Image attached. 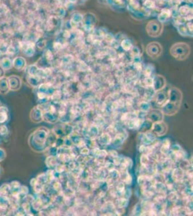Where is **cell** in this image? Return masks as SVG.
<instances>
[{"mask_svg":"<svg viewBox=\"0 0 193 216\" xmlns=\"http://www.w3.org/2000/svg\"><path fill=\"white\" fill-rule=\"evenodd\" d=\"M112 141V138L108 133L103 134L99 138V141L102 145H108Z\"/></svg>","mask_w":193,"mask_h":216,"instance_id":"cell-20","label":"cell"},{"mask_svg":"<svg viewBox=\"0 0 193 216\" xmlns=\"http://www.w3.org/2000/svg\"><path fill=\"white\" fill-rule=\"evenodd\" d=\"M21 207L25 213H30V209H31V205L30 203L25 201L23 204L21 205Z\"/></svg>","mask_w":193,"mask_h":216,"instance_id":"cell-26","label":"cell"},{"mask_svg":"<svg viewBox=\"0 0 193 216\" xmlns=\"http://www.w3.org/2000/svg\"><path fill=\"white\" fill-rule=\"evenodd\" d=\"M125 140V137L123 136V133H119L114 138V143L115 145H120L122 142H123V141Z\"/></svg>","mask_w":193,"mask_h":216,"instance_id":"cell-22","label":"cell"},{"mask_svg":"<svg viewBox=\"0 0 193 216\" xmlns=\"http://www.w3.org/2000/svg\"><path fill=\"white\" fill-rule=\"evenodd\" d=\"M49 131L45 127H41L36 130L29 138V144L33 151L41 152L46 148L47 138Z\"/></svg>","mask_w":193,"mask_h":216,"instance_id":"cell-1","label":"cell"},{"mask_svg":"<svg viewBox=\"0 0 193 216\" xmlns=\"http://www.w3.org/2000/svg\"><path fill=\"white\" fill-rule=\"evenodd\" d=\"M81 153L83 155H87L89 153V149H87V148H84V149H81Z\"/></svg>","mask_w":193,"mask_h":216,"instance_id":"cell-33","label":"cell"},{"mask_svg":"<svg viewBox=\"0 0 193 216\" xmlns=\"http://www.w3.org/2000/svg\"><path fill=\"white\" fill-rule=\"evenodd\" d=\"M182 100V93L179 89L172 88L168 92V101L172 103L176 104L181 106Z\"/></svg>","mask_w":193,"mask_h":216,"instance_id":"cell-5","label":"cell"},{"mask_svg":"<svg viewBox=\"0 0 193 216\" xmlns=\"http://www.w3.org/2000/svg\"><path fill=\"white\" fill-rule=\"evenodd\" d=\"M117 189H118V191H123V189H124V184L123 182L119 183L118 185L117 186Z\"/></svg>","mask_w":193,"mask_h":216,"instance_id":"cell-31","label":"cell"},{"mask_svg":"<svg viewBox=\"0 0 193 216\" xmlns=\"http://www.w3.org/2000/svg\"><path fill=\"white\" fill-rule=\"evenodd\" d=\"M4 75H5V71H4L2 68L0 67V78L5 77Z\"/></svg>","mask_w":193,"mask_h":216,"instance_id":"cell-34","label":"cell"},{"mask_svg":"<svg viewBox=\"0 0 193 216\" xmlns=\"http://www.w3.org/2000/svg\"><path fill=\"white\" fill-rule=\"evenodd\" d=\"M8 133V128L6 125H5L1 124L0 125V135L4 136V135H7Z\"/></svg>","mask_w":193,"mask_h":216,"instance_id":"cell-27","label":"cell"},{"mask_svg":"<svg viewBox=\"0 0 193 216\" xmlns=\"http://www.w3.org/2000/svg\"><path fill=\"white\" fill-rule=\"evenodd\" d=\"M170 53L177 60L184 61L190 56V48L185 43H177L171 47Z\"/></svg>","mask_w":193,"mask_h":216,"instance_id":"cell-2","label":"cell"},{"mask_svg":"<svg viewBox=\"0 0 193 216\" xmlns=\"http://www.w3.org/2000/svg\"></svg>","mask_w":193,"mask_h":216,"instance_id":"cell-35","label":"cell"},{"mask_svg":"<svg viewBox=\"0 0 193 216\" xmlns=\"http://www.w3.org/2000/svg\"><path fill=\"white\" fill-rule=\"evenodd\" d=\"M7 153L3 149H0V162L3 161L6 159Z\"/></svg>","mask_w":193,"mask_h":216,"instance_id":"cell-29","label":"cell"},{"mask_svg":"<svg viewBox=\"0 0 193 216\" xmlns=\"http://www.w3.org/2000/svg\"><path fill=\"white\" fill-rule=\"evenodd\" d=\"M183 176H184V172H183L182 169H176L175 170H174V180H175V181H180L182 178H183Z\"/></svg>","mask_w":193,"mask_h":216,"instance_id":"cell-21","label":"cell"},{"mask_svg":"<svg viewBox=\"0 0 193 216\" xmlns=\"http://www.w3.org/2000/svg\"><path fill=\"white\" fill-rule=\"evenodd\" d=\"M26 61L23 57H16L12 60V67L17 71H22L25 68Z\"/></svg>","mask_w":193,"mask_h":216,"instance_id":"cell-12","label":"cell"},{"mask_svg":"<svg viewBox=\"0 0 193 216\" xmlns=\"http://www.w3.org/2000/svg\"><path fill=\"white\" fill-rule=\"evenodd\" d=\"M9 83H8L7 77H3L0 78V94L6 95L9 92Z\"/></svg>","mask_w":193,"mask_h":216,"instance_id":"cell-14","label":"cell"},{"mask_svg":"<svg viewBox=\"0 0 193 216\" xmlns=\"http://www.w3.org/2000/svg\"><path fill=\"white\" fill-rule=\"evenodd\" d=\"M140 108H141V110L143 112H146L148 113V111L151 109V106H150L149 104L147 102H143L140 104Z\"/></svg>","mask_w":193,"mask_h":216,"instance_id":"cell-24","label":"cell"},{"mask_svg":"<svg viewBox=\"0 0 193 216\" xmlns=\"http://www.w3.org/2000/svg\"><path fill=\"white\" fill-rule=\"evenodd\" d=\"M56 158L53 156H49L45 159V164L48 168H53L57 165Z\"/></svg>","mask_w":193,"mask_h":216,"instance_id":"cell-19","label":"cell"},{"mask_svg":"<svg viewBox=\"0 0 193 216\" xmlns=\"http://www.w3.org/2000/svg\"><path fill=\"white\" fill-rule=\"evenodd\" d=\"M10 206L8 196L0 195V210H7Z\"/></svg>","mask_w":193,"mask_h":216,"instance_id":"cell-17","label":"cell"},{"mask_svg":"<svg viewBox=\"0 0 193 216\" xmlns=\"http://www.w3.org/2000/svg\"><path fill=\"white\" fill-rule=\"evenodd\" d=\"M146 53L153 59H158L162 53V47L159 43L151 42L146 46Z\"/></svg>","mask_w":193,"mask_h":216,"instance_id":"cell-4","label":"cell"},{"mask_svg":"<svg viewBox=\"0 0 193 216\" xmlns=\"http://www.w3.org/2000/svg\"><path fill=\"white\" fill-rule=\"evenodd\" d=\"M155 100H156V105L162 107V105H164L168 101V93L162 92V90L156 92V96H155Z\"/></svg>","mask_w":193,"mask_h":216,"instance_id":"cell-13","label":"cell"},{"mask_svg":"<svg viewBox=\"0 0 193 216\" xmlns=\"http://www.w3.org/2000/svg\"><path fill=\"white\" fill-rule=\"evenodd\" d=\"M129 180H130V182H132V177H131V176L130 175V174H127V177H126V181H125V182H126V184H127V185H130L131 183L129 182Z\"/></svg>","mask_w":193,"mask_h":216,"instance_id":"cell-30","label":"cell"},{"mask_svg":"<svg viewBox=\"0 0 193 216\" xmlns=\"http://www.w3.org/2000/svg\"><path fill=\"white\" fill-rule=\"evenodd\" d=\"M30 120L34 123H41L43 120V112L39 105L34 107L30 113Z\"/></svg>","mask_w":193,"mask_h":216,"instance_id":"cell-9","label":"cell"},{"mask_svg":"<svg viewBox=\"0 0 193 216\" xmlns=\"http://www.w3.org/2000/svg\"><path fill=\"white\" fill-rule=\"evenodd\" d=\"M117 205L120 208H125L126 206L128 204V201L127 199H125V198H121V199H119L118 200V202L116 203Z\"/></svg>","mask_w":193,"mask_h":216,"instance_id":"cell-23","label":"cell"},{"mask_svg":"<svg viewBox=\"0 0 193 216\" xmlns=\"http://www.w3.org/2000/svg\"><path fill=\"white\" fill-rule=\"evenodd\" d=\"M169 146H170V142H169V140H164V141L163 142L162 147V151L164 153H166L169 151Z\"/></svg>","mask_w":193,"mask_h":216,"instance_id":"cell-25","label":"cell"},{"mask_svg":"<svg viewBox=\"0 0 193 216\" xmlns=\"http://www.w3.org/2000/svg\"><path fill=\"white\" fill-rule=\"evenodd\" d=\"M146 30L148 35L156 38L160 35L163 32V25L157 20H151L147 24Z\"/></svg>","mask_w":193,"mask_h":216,"instance_id":"cell-3","label":"cell"},{"mask_svg":"<svg viewBox=\"0 0 193 216\" xmlns=\"http://www.w3.org/2000/svg\"><path fill=\"white\" fill-rule=\"evenodd\" d=\"M0 67L4 71L9 70L12 68V61L9 58H3L0 60Z\"/></svg>","mask_w":193,"mask_h":216,"instance_id":"cell-15","label":"cell"},{"mask_svg":"<svg viewBox=\"0 0 193 216\" xmlns=\"http://www.w3.org/2000/svg\"><path fill=\"white\" fill-rule=\"evenodd\" d=\"M148 157L147 156V155L146 154H144L142 155V156L141 157V164H143V165H146L148 163Z\"/></svg>","mask_w":193,"mask_h":216,"instance_id":"cell-28","label":"cell"},{"mask_svg":"<svg viewBox=\"0 0 193 216\" xmlns=\"http://www.w3.org/2000/svg\"><path fill=\"white\" fill-rule=\"evenodd\" d=\"M27 81H28L29 84L31 85L32 87H36L39 85L40 84V77L37 76H27Z\"/></svg>","mask_w":193,"mask_h":216,"instance_id":"cell-18","label":"cell"},{"mask_svg":"<svg viewBox=\"0 0 193 216\" xmlns=\"http://www.w3.org/2000/svg\"><path fill=\"white\" fill-rule=\"evenodd\" d=\"M147 115V119L150 120L151 122L154 123H157V122L163 121L164 120V113L162 110H150Z\"/></svg>","mask_w":193,"mask_h":216,"instance_id":"cell-10","label":"cell"},{"mask_svg":"<svg viewBox=\"0 0 193 216\" xmlns=\"http://www.w3.org/2000/svg\"><path fill=\"white\" fill-rule=\"evenodd\" d=\"M30 185H31V186L33 187L37 184V179H36L35 178H33L31 180H30Z\"/></svg>","mask_w":193,"mask_h":216,"instance_id":"cell-32","label":"cell"},{"mask_svg":"<svg viewBox=\"0 0 193 216\" xmlns=\"http://www.w3.org/2000/svg\"><path fill=\"white\" fill-rule=\"evenodd\" d=\"M8 83H9V90L12 92H17L22 87V79L20 77L17 75H12L7 77Z\"/></svg>","mask_w":193,"mask_h":216,"instance_id":"cell-8","label":"cell"},{"mask_svg":"<svg viewBox=\"0 0 193 216\" xmlns=\"http://www.w3.org/2000/svg\"><path fill=\"white\" fill-rule=\"evenodd\" d=\"M162 111L163 112L164 115L172 116L178 112L179 109L180 108V105H176V104L172 103V102H169V101H167L164 105H162Z\"/></svg>","mask_w":193,"mask_h":216,"instance_id":"cell-7","label":"cell"},{"mask_svg":"<svg viewBox=\"0 0 193 216\" xmlns=\"http://www.w3.org/2000/svg\"><path fill=\"white\" fill-rule=\"evenodd\" d=\"M168 131V126L166 123L164 121L154 123L152 125L151 131L155 134L157 137H161L164 135Z\"/></svg>","mask_w":193,"mask_h":216,"instance_id":"cell-6","label":"cell"},{"mask_svg":"<svg viewBox=\"0 0 193 216\" xmlns=\"http://www.w3.org/2000/svg\"><path fill=\"white\" fill-rule=\"evenodd\" d=\"M8 120V109L5 106L0 107V124H4Z\"/></svg>","mask_w":193,"mask_h":216,"instance_id":"cell-16","label":"cell"},{"mask_svg":"<svg viewBox=\"0 0 193 216\" xmlns=\"http://www.w3.org/2000/svg\"><path fill=\"white\" fill-rule=\"evenodd\" d=\"M166 81L164 77L161 75H156L153 79L152 87L155 92H159L166 87Z\"/></svg>","mask_w":193,"mask_h":216,"instance_id":"cell-11","label":"cell"}]
</instances>
